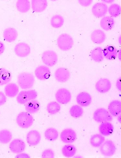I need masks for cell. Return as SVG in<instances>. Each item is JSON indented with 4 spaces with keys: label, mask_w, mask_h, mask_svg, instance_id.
<instances>
[{
    "label": "cell",
    "mask_w": 121,
    "mask_h": 158,
    "mask_svg": "<svg viewBox=\"0 0 121 158\" xmlns=\"http://www.w3.org/2000/svg\"><path fill=\"white\" fill-rule=\"evenodd\" d=\"M61 107L58 103L51 102L49 103L46 106L47 111L51 114H55L59 112Z\"/></svg>",
    "instance_id": "obj_35"
},
{
    "label": "cell",
    "mask_w": 121,
    "mask_h": 158,
    "mask_svg": "<svg viewBox=\"0 0 121 158\" xmlns=\"http://www.w3.org/2000/svg\"><path fill=\"white\" fill-rule=\"evenodd\" d=\"M94 120L99 123L110 122L112 120V117L110 113L106 109L100 108L94 112L93 115Z\"/></svg>",
    "instance_id": "obj_6"
},
{
    "label": "cell",
    "mask_w": 121,
    "mask_h": 158,
    "mask_svg": "<svg viewBox=\"0 0 121 158\" xmlns=\"http://www.w3.org/2000/svg\"><path fill=\"white\" fill-rule=\"evenodd\" d=\"M12 137V133L8 130L4 129L0 131V143H8L11 140Z\"/></svg>",
    "instance_id": "obj_34"
},
{
    "label": "cell",
    "mask_w": 121,
    "mask_h": 158,
    "mask_svg": "<svg viewBox=\"0 0 121 158\" xmlns=\"http://www.w3.org/2000/svg\"><path fill=\"white\" fill-rule=\"evenodd\" d=\"M45 138L50 141H53L57 139L58 133L57 130L53 128H50L47 129L45 132Z\"/></svg>",
    "instance_id": "obj_32"
},
{
    "label": "cell",
    "mask_w": 121,
    "mask_h": 158,
    "mask_svg": "<svg viewBox=\"0 0 121 158\" xmlns=\"http://www.w3.org/2000/svg\"><path fill=\"white\" fill-rule=\"evenodd\" d=\"M111 87V81L106 78H102L99 80L95 85L96 90L101 93H105L108 92Z\"/></svg>",
    "instance_id": "obj_15"
},
{
    "label": "cell",
    "mask_w": 121,
    "mask_h": 158,
    "mask_svg": "<svg viewBox=\"0 0 121 158\" xmlns=\"http://www.w3.org/2000/svg\"><path fill=\"white\" fill-rule=\"evenodd\" d=\"M72 37L69 34L63 33L60 35L57 39V44L59 49L63 51L71 49L73 45Z\"/></svg>",
    "instance_id": "obj_2"
},
{
    "label": "cell",
    "mask_w": 121,
    "mask_h": 158,
    "mask_svg": "<svg viewBox=\"0 0 121 158\" xmlns=\"http://www.w3.org/2000/svg\"><path fill=\"white\" fill-rule=\"evenodd\" d=\"M60 139L64 143H71L75 141L77 138L76 132L73 130L67 128L63 130L60 135Z\"/></svg>",
    "instance_id": "obj_10"
},
{
    "label": "cell",
    "mask_w": 121,
    "mask_h": 158,
    "mask_svg": "<svg viewBox=\"0 0 121 158\" xmlns=\"http://www.w3.org/2000/svg\"><path fill=\"white\" fill-rule=\"evenodd\" d=\"M19 91L18 86L15 83H10L6 85L4 88L6 95L8 97L13 98L16 96Z\"/></svg>",
    "instance_id": "obj_24"
},
{
    "label": "cell",
    "mask_w": 121,
    "mask_h": 158,
    "mask_svg": "<svg viewBox=\"0 0 121 158\" xmlns=\"http://www.w3.org/2000/svg\"><path fill=\"white\" fill-rule=\"evenodd\" d=\"M41 137L39 133L36 130L30 131L26 136L27 142L29 145L34 146L38 145L41 140Z\"/></svg>",
    "instance_id": "obj_16"
},
{
    "label": "cell",
    "mask_w": 121,
    "mask_h": 158,
    "mask_svg": "<svg viewBox=\"0 0 121 158\" xmlns=\"http://www.w3.org/2000/svg\"><path fill=\"white\" fill-rule=\"evenodd\" d=\"M110 113L112 116L116 117L119 115L121 112V103L120 101H112L108 106Z\"/></svg>",
    "instance_id": "obj_21"
},
{
    "label": "cell",
    "mask_w": 121,
    "mask_h": 158,
    "mask_svg": "<svg viewBox=\"0 0 121 158\" xmlns=\"http://www.w3.org/2000/svg\"><path fill=\"white\" fill-rule=\"evenodd\" d=\"M16 157L17 158H30V156L27 154H19Z\"/></svg>",
    "instance_id": "obj_43"
},
{
    "label": "cell",
    "mask_w": 121,
    "mask_h": 158,
    "mask_svg": "<svg viewBox=\"0 0 121 158\" xmlns=\"http://www.w3.org/2000/svg\"><path fill=\"white\" fill-rule=\"evenodd\" d=\"M108 10L109 14L111 17H116L120 15V6L117 4H111L109 6Z\"/></svg>",
    "instance_id": "obj_37"
},
{
    "label": "cell",
    "mask_w": 121,
    "mask_h": 158,
    "mask_svg": "<svg viewBox=\"0 0 121 158\" xmlns=\"http://www.w3.org/2000/svg\"><path fill=\"white\" fill-rule=\"evenodd\" d=\"M54 152L50 149L45 150L42 154V157L43 158H54Z\"/></svg>",
    "instance_id": "obj_38"
},
{
    "label": "cell",
    "mask_w": 121,
    "mask_h": 158,
    "mask_svg": "<svg viewBox=\"0 0 121 158\" xmlns=\"http://www.w3.org/2000/svg\"><path fill=\"white\" fill-rule=\"evenodd\" d=\"M91 39L94 43L100 44L105 42L106 39V35L103 31L97 29L94 30L91 33Z\"/></svg>",
    "instance_id": "obj_18"
},
{
    "label": "cell",
    "mask_w": 121,
    "mask_h": 158,
    "mask_svg": "<svg viewBox=\"0 0 121 158\" xmlns=\"http://www.w3.org/2000/svg\"><path fill=\"white\" fill-rule=\"evenodd\" d=\"M121 77H119L117 80L116 83V86L117 88L119 91H121Z\"/></svg>",
    "instance_id": "obj_42"
},
{
    "label": "cell",
    "mask_w": 121,
    "mask_h": 158,
    "mask_svg": "<svg viewBox=\"0 0 121 158\" xmlns=\"http://www.w3.org/2000/svg\"><path fill=\"white\" fill-rule=\"evenodd\" d=\"M79 3L83 6L87 7L89 6L92 3L93 1L91 0H84V1H79Z\"/></svg>",
    "instance_id": "obj_40"
},
{
    "label": "cell",
    "mask_w": 121,
    "mask_h": 158,
    "mask_svg": "<svg viewBox=\"0 0 121 158\" xmlns=\"http://www.w3.org/2000/svg\"><path fill=\"white\" fill-rule=\"evenodd\" d=\"M9 148L12 153L19 154L24 152L26 148V145L22 140L19 139H16L11 142L9 146Z\"/></svg>",
    "instance_id": "obj_14"
},
{
    "label": "cell",
    "mask_w": 121,
    "mask_h": 158,
    "mask_svg": "<svg viewBox=\"0 0 121 158\" xmlns=\"http://www.w3.org/2000/svg\"><path fill=\"white\" fill-rule=\"evenodd\" d=\"M58 59L57 54L53 51H46L42 55L43 62L46 66L50 67L55 66L58 62Z\"/></svg>",
    "instance_id": "obj_5"
},
{
    "label": "cell",
    "mask_w": 121,
    "mask_h": 158,
    "mask_svg": "<svg viewBox=\"0 0 121 158\" xmlns=\"http://www.w3.org/2000/svg\"><path fill=\"white\" fill-rule=\"evenodd\" d=\"M35 74L38 79L40 81H45L49 79L50 76V69L45 65L38 67L35 71Z\"/></svg>",
    "instance_id": "obj_12"
},
{
    "label": "cell",
    "mask_w": 121,
    "mask_h": 158,
    "mask_svg": "<svg viewBox=\"0 0 121 158\" xmlns=\"http://www.w3.org/2000/svg\"><path fill=\"white\" fill-rule=\"evenodd\" d=\"M105 140V137L102 135L96 134L91 136L90 142L92 147L99 148L102 146Z\"/></svg>",
    "instance_id": "obj_30"
},
{
    "label": "cell",
    "mask_w": 121,
    "mask_h": 158,
    "mask_svg": "<svg viewBox=\"0 0 121 158\" xmlns=\"http://www.w3.org/2000/svg\"><path fill=\"white\" fill-rule=\"evenodd\" d=\"M91 57L92 59L97 63H100L104 60L103 50L100 47L95 48L91 52Z\"/></svg>",
    "instance_id": "obj_28"
},
{
    "label": "cell",
    "mask_w": 121,
    "mask_h": 158,
    "mask_svg": "<svg viewBox=\"0 0 121 158\" xmlns=\"http://www.w3.org/2000/svg\"><path fill=\"white\" fill-rule=\"evenodd\" d=\"M55 98L59 103L66 104L70 102L71 99V92L64 88L59 89L55 94Z\"/></svg>",
    "instance_id": "obj_7"
},
{
    "label": "cell",
    "mask_w": 121,
    "mask_h": 158,
    "mask_svg": "<svg viewBox=\"0 0 121 158\" xmlns=\"http://www.w3.org/2000/svg\"><path fill=\"white\" fill-rule=\"evenodd\" d=\"M7 98L4 94L0 91V106L3 105L6 102Z\"/></svg>",
    "instance_id": "obj_39"
},
{
    "label": "cell",
    "mask_w": 121,
    "mask_h": 158,
    "mask_svg": "<svg viewBox=\"0 0 121 158\" xmlns=\"http://www.w3.org/2000/svg\"><path fill=\"white\" fill-rule=\"evenodd\" d=\"M37 96V92L35 90L22 91L18 94L16 100L18 104L23 105L31 100L35 99Z\"/></svg>",
    "instance_id": "obj_4"
},
{
    "label": "cell",
    "mask_w": 121,
    "mask_h": 158,
    "mask_svg": "<svg viewBox=\"0 0 121 158\" xmlns=\"http://www.w3.org/2000/svg\"><path fill=\"white\" fill-rule=\"evenodd\" d=\"M35 78L32 74L23 72L19 74L18 77L19 86L23 89H28L32 88L34 85Z\"/></svg>",
    "instance_id": "obj_1"
},
{
    "label": "cell",
    "mask_w": 121,
    "mask_h": 158,
    "mask_svg": "<svg viewBox=\"0 0 121 158\" xmlns=\"http://www.w3.org/2000/svg\"><path fill=\"white\" fill-rule=\"evenodd\" d=\"M103 56L109 60H115L117 56L118 51L116 48L112 46H107L103 50Z\"/></svg>",
    "instance_id": "obj_22"
},
{
    "label": "cell",
    "mask_w": 121,
    "mask_h": 158,
    "mask_svg": "<svg viewBox=\"0 0 121 158\" xmlns=\"http://www.w3.org/2000/svg\"><path fill=\"white\" fill-rule=\"evenodd\" d=\"M16 6L19 12L25 13L30 9V4L28 0H18L16 3Z\"/></svg>",
    "instance_id": "obj_29"
},
{
    "label": "cell",
    "mask_w": 121,
    "mask_h": 158,
    "mask_svg": "<svg viewBox=\"0 0 121 158\" xmlns=\"http://www.w3.org/2000/svg\"><path fill=\"white\" fill-rule=\"evenodd\" d=\"M32 10L36 12H41L45 10L48 6L46 0H32L31 1Z\"/></svg>",
    "instance_id": "obj_20"
},
{
    "label": "cell",
    "mask_w": 121,
    "mask_h": 158,
    "mask_svg": "<svg viewBox=\"0 0 121 158\" xmlns=\"http://www.w3.org/2000/svg\"><path fill=\"white\" fill-rule=\"evenodd\" d=\"M115 25L114 19L110 16L104 17L100 22V26L105 31L111 30Z\"/></svg>",
    "instance_id": "obj_25"
},
{
    "label": "cell",
    "mask_w": 121,
    "mask_h": 158,
    "mask_svg": "<svg viewBox=\"0 0 121 158\" xmlns=\"http://www.w3.org/2000/svg\"><path fill=\"white\" fill-rule=\"evenodd\" d=\"M64 19L63 17L60 15H55L53 16L50 20L51 26L56 29L61 27L63 25Z\"/></svg>",
    "instance_id": "obj_31"
},
{
    "label": "cell",
    "mask_w": 121,
    "mask_h": 158,
    "mask_svg": "<svg viewBox=\"0 0 121 158\" xmlns=\"http://www.w3.org/2000/svg\"><path fill=\"white\" fill-rule=\"evenodd\" d=\"M5 49L4 44L3 43L0 41V56L4 52Z\"/></svg>",
    "instance_id": "obj_41"
},
{
    "label": "cell",
    "mask_w": 121,
    "mask_h": 158,
    "mask_svg": "<svg viewBox=\"0 0 121 158\" xmlns=\"http://www.w3.org/2000/svg\"><path fill=\"white\" fill-rule=\"evenodd\" d=\"M77 152L75 147L72 145H67L62 149L63 155L67 157H71L75 156Z\"/></svg>",
    "instance_id": "obj_33"
},
{
    "label": "cell",
    "mask_w": 121,
    "mask_h": 158,
    "mask_svg": "<svg viewBox=\"0 0 121 158\" xmlns=\"http://www.w3.org/2000/svg\"><path fill=\"white\" fill-rule=\"evenodd\" d=\"M116 148L114 143L111 140H107L100 146V152L103 155L111 156L115 153Z\"/></svg>",
    "instance_id": "obj_8"
},
{
    "label": "cell",
    "mask_w": 121,
    "mask_h": 158,
    "mask_svg": "<svg viewBox=\"0 0 121 158\" xmlns=\"http://www.w3.org/2000/svg\"><path fill=\"white\" fill-rule=\"evenodd\" d=\"M114 127L112 123L109 122L102 123L99 127L100 133L103 135L108 136L113 131Z\"/></svg>",
    "instance_id": "obj_26"
},
{
    "label": "cell",
    "mask_w": 121,
    "mask_h": 158,
    "mask_svg": "<svg viewBox=\"0 0 121 158\" xmlns=\"http://www.w3.org/2000/svg\"><path fill=\"white\" fill-rule=\"evenodd\" d=\"M10 72L4 68H0V86L8 84L11 80Z\"/></svg>",
    "instance_id": "obj_23"
},
{
    "label": "cell",
    "mask_w": 121,
    "mask_h": 158,
    "mask_svg": "<svg viewBox=\"0 0 121 158\" xmlns=\"http://www.w3.org/2000/svg\"><path fill=\"white\" fill-rule=\"evenodd\" d=\"M14 52L17 56L20 58H24L29 56L31 52L30 46L25 43H20L14 48Z\"/></svg>",
    "instance_id": "obj_9"
},
{
    "label": "cell",
    "mask_w": 121,
    "mask_h": 158,
    "mask_svg": "<svg viewBox=\"0 0 121 158\" xmlns=\"http://www.w3.org/2000/svg\"><path fill=\"white\" fill-rule=\"evenodd\" d=\"M54 76L57 81L61 83H64L69 79L70 73L67 69L60 67L56 70L54 73Z\"/></svg>",
    "instance_id": "obj_13"
},
{
    "label": "cell",
    "mask_w": 121,
    "mask_h": 158,
    "mask_svg": "<svg viewBox=\"0 0 121 158\" xmlns=\"http://www.w3.org/2000/svg\"><path fill=\"white\" fill-rule=\"evenodd\" d=\"M70 113L72 117L78 118L82 116L83 110L80 106L77 105H74L70 108Z\"/></svg>",
    "instance_id": "obj_36"
},
{
    "label": "cell",
    "mask_w": 121,
    "mask_h": 158,
    "mask_svg": "<svg viewBox=\"0 0 121 158\" xmlns=\"http://www.w3.org/2000/svg\"><path fill=\"white\" fill-rule=\"evenodd\" d=\"M40 107L39 102L37 100H33L26 103L25 109L27 112L30 114H34L39 111Z\"/></svg>",
    "instance_id": "obj_27"
},
{
    "label": "cell",
    "mask_w": 121,
    "mask_h": 158,
    "mask_svg": "<svg viewBox=\"0 0 121 158\" xmlns=\"http://www.w3.org/2000/svg\"><path fill=\"white\" fill-rule=\"evenodd\" d=\"M3 36L6 42L11 43L17 39L18 37V33L14 28L9 27L4 30Z\"/></svg>",
    "instance_id": "obj_19"
},
{
    "label": "cell",
    "mask_w": 121,
    "mask_h": 158,
    "mask_svg": "<svg viewBox=\"0 0 121 158\" xmlns=\"http://www.w3.org/2000/svg\"><path fill=\"white\" fill-rule=\"evenodd\" d=\"M33 121V116L28 112H24L19 113L16 118L17 124L23 129H28L30 127Z\"/></svg>",
    "instance_id": "obj_3"
},
{
    "label": "cell",
    "mask_w": 121,
    "mask_h": 158,
    "mask_svg": "<svg viewBox=\"0 0 121 158\" xmlns=\"http://www.w3.org/2000/svg\"><path fill=\"white\" fill-rule=\"evenodd\" d=\"M108 7L103 3H97L94 5L92 8L93 15L97 18H99L104 16L106 14Z\"/></svg>",
    "instance_id": "obj_11"
},
{
    "label": "cell",
    "mask_w": 121,
    "mask_h": 158,
    "mask_svg": "<svg viewBox=\"0 0 121 158\" xmlns=\"http://www.w3.org/2000/svg\"><path fill=\"white\" fill-rule=\"evenodd\" d=\"M76 101L78 104L80 106L87 107L91 103L92 98L89 93L83 92L79 94L76 98Z\"/></svg>",
    "instance_id": "obj_17"
}]
</instances>
